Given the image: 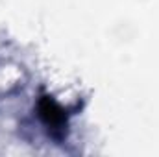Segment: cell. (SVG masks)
<instances>
[{
    "instance_id": "6da1fadb",
    "label": "cell",
    "mask_w": 159,
    "mask_h": 157,
    "mask_svg": "<svg viewBox=\"0 0 159 157\" xmlns=\"http://www.w3.org/2000/svg\"><path fill=\"white\" fill-rule=\"evenodd\" d=\"M39 117L44 122V126H48V129L52 128L54 131H63V126H67V115L50 98H43L39 102Z\"/></svg>"
}]
</instances>
